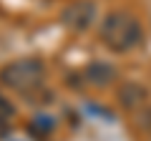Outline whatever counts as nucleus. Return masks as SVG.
<instances>
[{
	"label": "nucleus",
	"mask_w": 151,
	"mask_h": 141,
	"mask_svg": "<svg viewBox=\"0 0 151 141\" xmlns=\"http://www.w3.org/2000/svg\"><path fill=\"white\" fill-rule=\"evenodd\" d=\"M96 20V3L91 0H73L60 10V23L73 33H83Z\"/></svg>",
	"instance_id": "obj_3"
},
{
	"label": "nucleus",
	"mask_w": 151,
	"mask_h": 141,
	"mask_svg": "<svg viewBox=\"0 0 151 141\" xmlns=\"http://www.w3.org/2000/svg\"><path fill=\"white\" fill-rule=\"evenodd\" d=\"M119 101L124 109H139L146 101V88H141L139 83H124L119 91Z\"/></svg>",
	"instance_id": "obj_5"
},
{
	"label": "nucleus",
	"mask_w": 151,
	"mask_h": 141,
	"mask_svg": "<svg viewBox=\"0 0 151 141\" xmlns=\"http://www.w3.org/2000/svg\"><path fill=\"white\" fill-rule=\"evenodd\" d=\"M45 78V65L38 58H18L0 68V83L15 93H33Z\"/></svg>",
	"instance_id": "obj_2"
},
{
	"label": "nucleus",
	"mask_w": 151,
	"mask_h": 141,
	"mask_svg": "<svg viewBox=\"0 0 151 141\" xmlns=\"http://www.w3.org/2000/svg\"><path fill=\"white\" fill-rule=\"evenodd\" d=\"M113 78H116L113 65L103 63V60H93V63L86 68V81H91L93 86H108Z\"/></svg>",
	"instance_id": "obj_4"
},
{
	"label": "nucleus",
	"mask_w": 151,
	"mask_h": 141,
	"mask_svg": "<svg viewBox=\"0 0 151 141\" xmlns=\"http://www.w3.org/2000/svg\"><path fill=\"white\" fill-rule=\"evenodd\" d=\"M98 38L111 53H129L144 40V28L139 18L129 10H111L101 20Z\"/></svg>",
	"instance_id": "obj_1"
}]
</instances>
